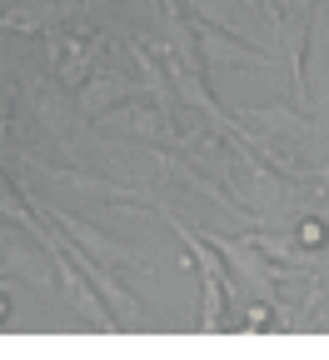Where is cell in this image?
Instances as JSON below:
<instances>
[{
  "label": "cell",
  "mask_w": 329,
  "mask_h": 360,
  "mask_svg": "<svg viewBox=\"0 0 329 360\" xmlns=\"http://www.w3.org/2000/svg\"><path fill=\"white\" fill-rule=\"evenodd\" d=\"M170 225H175V236L184 240V255L195 260V270H200V330H224V310H229V265L220 260V250L200 236V231H190L184 220H175V215H165Z\"/></svg>",
  "instance_id": "6da1fadb"
},
{
  "label": "cell",
  "mask_w": 329,
  "mask_h": 360,
  "mask_svg": "<svg viewBox=\"0 0 329 360\" xmlns=\"http://www.w3.org/2000/svg\"><path fill=\"white\" fill-rule=\"evenodd\" d=\"M45 56H51L55 65V80L65 90H80L90 80V70L100 65L105 56V40L100 35H70V30H51V40H45Z\"/></svg>",
  "instance_id": "7a4b0ae2"
},
{
  "label": "cell",
  "mask_w": 329,
  "mask_h": 360,
  "mask_svg": "<svg viewBox=\"0 0 329 360\" xmlns=\"http://www.w3.org/2000/svg\"><path fill=\"white\" fill-rule=\"evenodd\" d=\"M314 186H319V191H329V165H324V170H314Z\"/></svg>",
  "instance_id": "4fadbf2b"
},
{
  "label": "cell",
  "mask_w": 329,
  "mask_h": 360,
  "mask_svg": "<svg viewBox=\"0 0 329 360\" xmlns=\"http://www.w3.org/2000/svg\"><path fill=\"white\" fill-rule=\"evenodd\" d=\"M130 130L140 141H155V146L175 141V125H165V115H155V110H130Z\"/></svg>",
  "instance_id": "9c48e42d"
},
{
  "label": "cell",
  "mask_w": 329,
  "mask_h": 360,
  "mask_svg": "<svg viewBox=\"0 0 329 360\" xmlns=\"http://www.w3.org/2000/svg\"><path fill=\"white\" fill-rule=\"evenodd\" d=\"M140 80H130V75H120V70H90V80L75 90L80 96V110L85 115H105V110H115L120 101H130V96H140Z\"/></svg>",
  "instance_id": "277c9868"
},
{
  "label": "cell",
  "mask_w": 329,
  "mask_h": 360,
  "mask_svg": "<svg viewBox=\"0 0 329 360\" xmlns=\"http://www.w3.org/2000/svg\"><path fill=\"white\" fill-rule=\"evenodd\" d=\"M51 180H55V186H70V191H85V195H110V200H125V191H120V186H110V180H100V175H80V170H51Z\"/></svg>",
  "instance_id": "ba28073f"
},
{
  "label": "cell",
  "mask_w": 329,
  "mask_h": 360,
  "mask_svg": "<svg viewBox=\"0 0 329 360\" xmlns=\"http://www.w3.org/2000/svg\"><path fill=\"white\" fill-rule=\"evenodd\" d=\"M309 30H314V0H309V15L295 20L285 15L279 35H285V65H290V85H295V105L304 110L309 105V90H304V51H309Z\"/></svg>",
  "instance_id": "5b68a950"
},
{
  "label": "cell",
  "mask_w": 329,
  "mask_h": 360,
  "mask_svg": "<svg viewBox=\"0 0 329 360\" xmlns=\"http://www.w3.org/2000/svg\"><path fill=\"white\" fill-rule=\"evenodd\" d=\"M30 200H35V195H30ZM35 215H45V220H51V225H60V231H65V236H75V240H80V245H85L90 255H100V260H110V265H130V270L140 265V260H135L130 250H120V245H115L110 236H100V231H95V225H85V220H75L70 210H55L51 200H35Z\"/></svg>",
  "instance_id": "3957f363"
},
{
  "label": "cell",
  "mask_w": 329,
  "mask_h": 360,
  "mask_svg": "<svg viewBox=\"0 0 329 360\" xmlns=\"http://www.w3.org/2000/svg\"><path fill=\"white\" fill-rule=\"evenodd\" d=\"M11 115H15V80L6 75V65H0V141L11 135Z\"/></svg>",
  "instance_id": "30bf717a"
},
{
  "label": "cell",
  "mask_w": 329,
  "mask_h": 360,
  "mask_svg": "<svg viewBox=\"0 0 329 360\" xmlns=\"http://www.w3.org/2000/svg\"><path fill=\"white\" fill-rule=\"evenodd\" d=\"M324 236H329V231H324V220H304V225H300V245H304V250H319Z\"/></svg>",
  "instance_id": "8fae6325"
},
{
  "label": "cell",
  "mask_w": 329,
  "mask_h": 360,
  "mask_svg": "<svg viewBox=\"0 0 329 360\" xmlns=\"http://www.w3.org/2000/svg\"><path fill=\"white\" fill-rule=\"evenodd\" d=\"M269 265H279V270H285V265H304V245H295V240H285V236H245Z\"/></svg>",
  "instance_id": "52a82bcc"
},
{
  "label": "cell",
  "mask_w": 329,
  "mask_h": 360,
  "mask_svg": "<svg viewBox=\"0 0 329 360\" xmlns=\"http://www.w3.org/2000/svg\"><path fill=\"white\" fill-rule=\"evenodd\" d=\"M195 35L205 40V56H210L215 65H269V60H274L269 51H255V45H240L234 35H224V30H210V25H200Z\"/></svg>",
  "instance_id": "8992f818"
},
{
  "label": "cell",
  "mask_w": 329,
  "mask_h": 360,
  "mask_svg": "<svg viewBox=\"0 0 329 360\" xmlns=\"http://www.w3.org/2000/svg\"><path fill=\"white\" fill-rule=\"evenodd\" d=\"M255 6H260V15L279 30V25H285V11H279V0H255Z\"/></svg>",
  "instance_id": "7c38bea8"
}]
</instances>
